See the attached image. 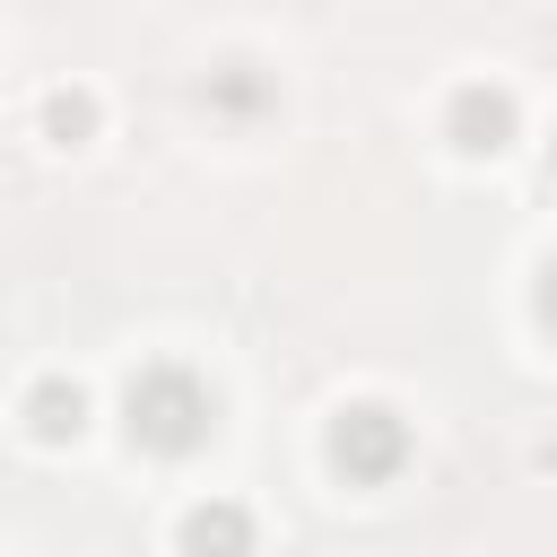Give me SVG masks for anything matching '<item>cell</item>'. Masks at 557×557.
Returning a JSON list of instances; mask_svg holds the SVG:
<instances>
[{"label": "cell", "instance_id": "cell-1", "mask_svg": "<svg viewBox=\"0 0 557 557\" xmlns=\"http://www.w3.org/2000/svg\"><path fill=\"white\" fill-rule=\"evenodd\" d=\"M122 426H131V444H139V453L183 461V453H200V444H209L218 400H209V383H200L191 366L157 357V366H139V374L122 383Z\"/></svg>", "mask_w": 557, "mask_h": 557}, {"label": "cell", "instance_id": "cell-2", "mask_svg": "<svg viewBox=\"0 0 557 557\" xmlns=\"http://www.w3.org/2000/svg\"><path fill=\"white\" fill-rule=\"evenodd\" d=\"M400 461H409V426H400L383 400H357V409H339V418H331V470H339V479L383 487Z\"/></svg>", "mask_w": 557, "mask_h": 557}, {"label": "cell", "instance_id": "cell-3", "mask_svg": "<svg viewBox=\"0 0 557 557\" xmlns=\"http://www.w3.org/2000/svg\"><path fill=\"white\" fill-rule=\"evenodd\" d=\"M174 548L183 557H252V513L235 496H200V505H183Z\"/></svg>", "mask_w": 557, "mask_h": 557}, {"label": "cell", "instance_id": "cell-4", "mask_svg": "<svg viewBox=\"0 0 557 557\" xmlns=\"http://www.w3.org/2000/svg\"><path fill=\"white\" fill-rule=\"evenodd\" d=\"M505 139H513V104H505L496 87H461V96H453V148L496 157Z\"/></svg>", "mask_w": 557, "mask_h": 557}, {"label": "cell", "instance_id": "cell-5", "mask_svg": "<svg viewBox=\"0 0 557 557\" xmlns=\"http://www.w3.org/2000/svg\"><path fill=\"white\" fill-rule=\"evenodd\" d=\"M78 426H87V392L61 383V374H44V383L26 392V435H35V444H70Z\"/></svg>", "mask_w": 557, "mask_h": 557}, {"label": "cell", "instance_id": "cell-6", "mask_svg": "<svg viewBox=\"0 0 557 557\" xmlns=\"http://www.w3.org/2000/svg\"><path fill=\"white\" fill-rule=\"evenodd\" d=\"M44 131H52L61 148H78V139L96 131V104H87V96H44Z\"/></svg>", "mask_w": 557, "mask_h": 557}]
</instances>
